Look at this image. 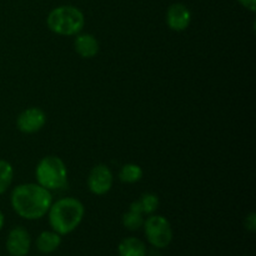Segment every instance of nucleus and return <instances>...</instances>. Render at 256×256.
Segmentation results:
<instances>
[{"instance_id":"obj_1","label":"nucleus","mask_w":256,"mask_h":256,"mask_svg":"<svg viewBox=\"0 0 256 256\" xmlns=\"http://www.w3.org/2000/svg\"><path fill=\"white\" fill-rule=\"evenodd\" d=\"M10 204L12 210L22 219L38 220L48 214L52 204V195L50 190L38 182L20 184L12 189Z\"/></svg>"},{"instance_id":"obj_2","label":"nucleus","mask_w":256,"mask_h":256,"mask_svg":"<svg viewBox=\"0 0 256 256\" xmlns=\"http://www.w3.org/2000/svg\"><path fill=\"white\" fill-rule=\"evenodd\" d=\"M85 215V208L80 200L75 198H62L52 202L48 212L52 230L59 235L72 234L82 224Z\"/></svg>"},{"instance_id":"obj_3","label":"nucleus","mask_w":256,"mask_h":256,"mask_svg":"<svg viewBox=\"0 0 256 256\" xmlns=\"http://www.w3.org/2000/svg\"><path fill=\"white\" fill-rule=\"evenodd\" d=\"M48 28L52 32L62 36L79 34L85 25V16L80 9L72 5L54 8L46 18Z\"/></svg>"},{"instance_id":"obj_4","label":"nucleus","mask_w":256,"mask_h":256,"mask_svg":"<svg viewBox=\"0 0 256 256\" xmlns=\"http://www.w3.org/2000/svg\"><path fill=\"white\" fill-rule=\"evenodd\" d=\"M38 184L48 190H60L68 184V169L65 162L55 155L44 156L35 169Z\"/></svg>"},{"instance_id":"obj_5","label":"nucleus","mask_w":256,"mask_h":256,"mask_svg":"<svg viewBox=\"0 0 256 256\" xmlns=\"http://www.w3.org/2000/svg\"><path fill=\"white\" fill-rule=\"evenodd\" d=\"M144 234L148 242L155 249H165L172 242V228L162 215H150L144 222Z\"/></svg>"},{"instance_id":"obj_6","label":"nucleus","mask_w":256,"mask_h":256,"mask_svg":"<svg viewBox=\"0 0 256 256\" xmlns=\"http://www.w3.org/2000/svg\"><path fill=\"white\" fill-rule=\"evenodd\" d=\"M114 182V175L108 165H95L88 176V188L94 195H105L110 192Z\"/></svg>"},{"instance_id":"obj_7","label":"nucleus","mask_w":256,"mask_h":256,"mask_svg":"<svg viewBox=\"0 0 256 256\" xmlns=\"http://www.w3.org/2000/svg\"><path fill=\"white\" fill-rule=\"evenodd\" d=\"M46 124V114L40 108H28L16 118V126L24 134H35Z\"/></svg>"},{"instance_id":"obj_8","label":"nucleus","mask_w":256,"mask_h":256,"mask_svg":"<svg viewBox=\"0 0 256 256\" xmlns=\"http://www.w3.org/2000/svg\"><path fill=\"white\" fill-rule=\"evenodd\" d=\"M5 248L10 256H26L32 248V236L22 226H15L9 232Z\"/></svg>"},{"instance_id":"obj_9","label":"nucleus","mask_w":256,"mask_h":256,"mask_svg":"<svg viewBox=\"0 0 256 256\" xmlns=\"http://www.w3.org/2000/svg\"><path fill=\"white\" fill-rule=\"evenodd\" d=\"M192 22V12L182 2H174L166 12V24L174 32H184Z\"/></svg>"},{"instance_id":"obj_10","label":"nucleus","mask_w":256,"mask_h":256,"mask_svg":"<svg viewBox=\"0 0 256 256\" xmlns=\"http://www.w3.org/2000/svg\"><path fill=\"white\" fill-rule=\"evenodd\" d=\"M74 49L78 54L85 59H92L99 52L100 45L96 38L89 32H82V34L75 35Z\"/></svg>"},{"instance_id":"obj_11","label":"nucleus","mask_w":256,"mask_h":256,"mask_svg":"<svg viewBox=\"0 0 256 256\" xmlns=\"http://www.w3.org/2000/svg\"><path fill=\"white\" fill-rule=\"evenodd\" d=\"M35 245H36L38 252L42 254H52L62 245V235L55 232L54 230H45L38 235Z\"/></svg>"},{"instance_id":"obj_12","label":"nucleus","mask_w":256,"mask_h":256,"mask_svg":"<svg viewBox=\"0 0 256 256\" xmlns=\"http://www.w3.org/2000/svg\"><path fill=\"white\" fill-rule=\"evenodd\" d=\"M119 256H146V245L142 240L135 236H129L122 239L118 246Z\"/></svg>"},{"instance_id":"obj_13","label":"nucleus","mask_w":256,"mask_h":256,"mask_svg":"<svg viewBox=\"0 0 256 256\" xmlns=\"http://www.w3.org/2000/svg\"><path fill=\"white\" fill-rule=\"evenodd\" d=\"M144 214L139 209H136L132 204H130L129 210L122 215V226L125 229L130 230V232H136V230H139L144 225Z\"/></svg>"},{"instance_id":"obj_14","label":"nucleus","mask_w":256,"mask_h":256,"mask_svg":"<svg viewBox=\"0 0 256 256\" xmlns=\"http://www.w3.org/2000/svg\"><path fill=\"white\" fill-rule=\"evenodd\" d=\"M144 175L142 166L138 164H125L122 166L119 172V179L120 182H125V184H135V182H140Z\"/></svg>"},{"instance_id":"obj_15","label":"nucleus","mask_w":256,"mask_h":256,"mask_svg":"<svg viewBox=\"0 0 256 256\" xmlns=\"http://www.w3.org/2000/svg\"><path fill=\"white\" fill-rule=\"evenodd\" d=\"M14 179V168L6 160H0V195L4 194Z\"/></svg>"},{"instance_id":"obj_16","label":"nucleus","mask_w":256,"mask_h":256,"mask_svg":"<svg viewBox=\"0 0 256 256\" xmlns=\"http://www.w3.org/2000/svg\"><path fill=\"white\" fill-rule=\"evenodd\" d=\"M136 202L144 215L154 214L158 210V208H159V198L155 194H152V192L142 194L140 199L136 200Z\"/></svg>"},{"instance_id":"obj_17","label":"nucleus","mask_w":256,"mask_h":256,"mask_svg":"<svg viewBox=\"0 0 256 256\" xmlns=\"http://www.w3.org/2000/svg\"><path fill=\"white\" fill-rule=\"evenodd\" d=\"M244 226L248 232H256V214L254 212H249L246 215L244 220Z\"/></svg>"},{"instance_id":"obj_18","label":"nucleus","mask_w":256,"mask_h":256,"mask_svg":"<svg viewBox=\"0 0 256 256\" xmlns=\"http://www.w3.org/2000/svg\"><path fill=\"white\" fill-rule=\"evenodd\" d=\"M240 5L245 8V9L250 10L252 12H254L256 10V0H238Z\"/></svg>"},{"instance_id":"obj_19","label":"nucleus","mask_w":256,"mask_h":256,"mask_svg":"<svg viewBox=\"0 0 256 256\" xmlns=\"http://www.w3.org/2000/svg\"><path fill=\"white\" fill-rule=\"evenodd\" d=\"M4 224H5V216H4V212L0 210V230L4 228Z\"/></svg>"}]
</instances>
